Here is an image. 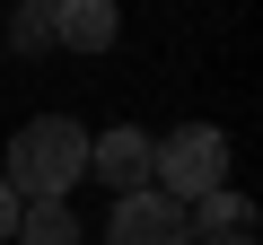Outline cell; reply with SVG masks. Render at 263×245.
Here are the masks:
<instances>
[{"label": "cell", "mask_w": 263, "mask_h": 245, "mask_svg": "<svg viewBox=\"0 0 263 245\" xmlns=\"http://www.w3.org/2000/svg\"><path fill=\"white\" fill-rule=\"evenodd\" d=\"M149 184L193 210L202 193L228 184V132H219V122H176L167 140H149Z\"/></svg>", "instance_id": "obj_2"}, {"label": "cell", "mask_w": 263, "mask_h": 245, "mask_svg": "<svg viewBox=\"0 0 263 245\" xmlns=\"http://www.w3.org/2000/svg\"><path fill=\"white\" fill-rule=\"evenodd\" d=\"M9 245H79V210L70 201H18V236Z\"/></svg>", "instance_id": "obj_7"}, {"label": "cell", "mask_w": 263, "mask_h": 245, "mask_svg": "<svg viewBox=\"0 0 263 245\" xmlns=\"http://www.w3.org/2000/svg\"><path fill=\"white\" fill-rule=\"evenodd\" d=\"M88 175L114 184V201H123V193H149V132H141V122L97 132V140H88Z\"/></svg>", "instance_id": "obj_3"}, {"label": "cell", "mask_w": 263, "mask_h": 245, "mask_svg": "<svg viewBox=\"0 0 263 245\" xmlns=\"http://www.w3.org/2000/svg\"><path fill=\"white\" fill-rule=\"evenodd\" d=\"M254 201L237 193V184H219V193H202L193 210H184V245H254Z\"/></svg>", "instance_id": "obj_5"}, {"label": "cell", "mask_w": 263, "mask_h": 245, "mask_svg": "<svg viewBox=\"0 0 263 245\" xmlns=\"http://www.w3.org/2000/svg\"><path fill=\"white\" fill-rule=\"evenodd\" d=\"M9 236H18V193L0 184V245H9Z\"/></svg>", "instance_id": "obj_9"}, {"label": "cell", "mask_w": 263, "mask_h": 245, "mask_svg": "<svg viewBox=\"0 0 263 245\" xmlns=\"http://www.w3.org/2000/svg\"><path fill=\"white\" fill-rule=\"evenodd\" d=\"M9 53H53V9H44V0H18V18H9Z\"/></svg>", "instance_id": "obj_8"}, {"label": "cell", "mask_w": 263, "mask_h": 245, "mask_svg": "<svg viewBox=\"0 0 263 245\" xmlns=\"http://www.w3.org/2000/svg\"><path fill=\"white\" fill-rule=\"evenodd\" d=\"M88 175V132L70 114H35V122H18V140H9V184L18 201H70V184Z\"/></svg>", "instance_id": "obj_1"}, {"label": "cell", "mask_w": 263, "mask_h": 245, "mask_svg": "<svg viewBox=\"0 0 263 245\" xmlns=\"http://www.w3.org/2000/svg\"><path fill=\"white\" fill-rule=\"evenodd\" d=\"M105 236H114V245H184V201H167L158 184H149V193H123Z\"/></svg>", "instance_id": "obj_4"}, {"label": "cell", "mask_w": 263, "mask_h": 245, "mask_svg": "<svg viewBox=\"0 0 263 245\" xmlns=\"http://www.w3.org/2000/svg\"><path fill=\"white\" fill-rule=\"evenodd\" d=\"M44 9H53V53H105L123 35L114 0H44Z\"/></svg>", "instance_id": "obj_6"}]
</instances>
